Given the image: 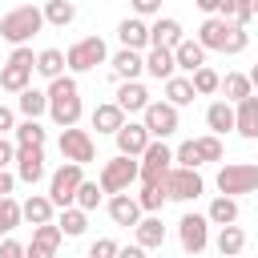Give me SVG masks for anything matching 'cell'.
Instances as JSON below:
<instances>
[{"instance_id": "cell-42", "label": "cell", "mask_w": 258, "mask_h": 258, "mask_svg": "<svg viewBox=\"0 0 258 258\" xmlns=\"http://www.w3.org/2000/svg\"><path fill=\"white\" fill-rule=\"evenodd\" d=\"M194 145H198V157H202V161H222V137H218V133L194 137Z\"/></svg>"}, {"instance_id": "cell-6", "label": "cell", "mask_w": 258, "mask_h": 258, "mask_svg": "<svg viewBox=\"0 0 258 258\" xmlns=\"http://www.w3.org/2000/svg\"><path fill=\"white\" fill-rule=\"evenodd\" d=\"M101 189L105 194H121V189H129L133 181H137V157H129V153H117V157H109L105 165H101Z\"/></svg>"}, {"instance_id": "cell-26", "label": "cell", "mask_w": 258, "mask_h": 258, "mask_svg": "<svg viewBox=\"0 0 258 258\" xmlns=\"http://www.w3.org/2000/svg\"><path fill=\"white\" fill-rule=\"evenodd\" d=\"M121 121H125V109H121L117 101H105V105L93 109V129H97V133H117Z\"/></svg>"}, {"instance_id": "cell-16", "label": "cell", "mask_w": 258, "mask_h": 258, "mask_svg": "<svg viewBox=\"0 0 258 258\" xmlns=\"http://www.w3.org/2000/svg\"><path fill=\"white\" fill-rule=\"evenodd\" d=\"M109 218H113V226H137V218L145 214L141 210V202L137 198H129V189H121V194H109Z\"/></svg>"}, {"instance_id": "cell-1", "label": "cell", "mask_w": 258, "mask_h": 258, "mask_svg": "<svg viewBox=\"0 0 258 258\" xmlns=\"http://www.w3.org/2000/svg\"><path fill=\"white\" fill-rule=\"evenodd\" d=\"M44 93H48V117H52L60 129L81 121V109H85V105H81L77 77H64V73H60V77H52V81H48V89H44Z\"/></svg>"}, {"instance_id": "cell-24", "label": "cell", "mask_w": 258, "mask_h": 258, "mask_svg": "<svg viewBox=\"0 0 258 258\" xmlns=\"http://www.w3.org/2000/svg\"><path fill=\"white\" fill-rule=\"evenodd\" d=\"M181 36H185V32H181V24H177L173 16H161V12H157V20L149 24V44H165V48H173Z\"/></svg>"}, {"instance_id": "cell-28", "label": "cell", "mask_w": 258, "mask_h": 258, "mask_svg": "<svg viewBox=\"0 0 258 258\" xmlns=\"http://www.w3.org/2000/svg\"><path fill=\"white\" fill-rule=\"evenodd\" d=\"M56 226H60V234H64V238H81V234H85V226H89V210H81L77 202H73V206H60Z\"/></svg>"}, {"instance_id": "cell-3", "label": "cell", "mask_w": 258, "mask_h": 258, "mask_svg": "<svg viewBox=\"0 0 258 258\" xmlns=\"http://www.w3.org/2000/svg\"><path fill=\"white\" fill-rule=\"evenodd\" d=\"M214 181H218V189L230 194V198H238V194H258V165H254V161H230V165L218 169Z\"/></svg>"}, {"instance_id": "cell-5", "label": "cell", "mask_w": 258, "mask_h": 258, "mask_svg": "<svg viewBox=\"0 0 258 258\" xmlns=\"http://www.w3.org/2000/svg\"><path fill=\"white\" fill-rule=\"evenodd\" d=\"M169 165H173V149L165 145V137H149V145L141 149V161H137V181H157V177H165Z\"/></svg>"}, {"instance_id": "cell-35", "label": "cell", "mask_w": 258, "mask_h": 258, "mask_svg": "<svg viewBox=\"0 0 258 258\" xmlns=\"http://www.w3.org/2000/svg\"><path fill=\"white\" fill-rule=\"evenodd\" d=\"M218 254H238L242 246H246V234H242V226H234V222H226V226H218Z\"/></svg>"}, {"instance_id": "cell-2", "label": "cell", "mask_w": 258, "mask_h": 258, "mask_svg": "<svg viewBox=\"0 0 258 258\" xmlns=\"http://www.w3.org/2000/svg\"><path fill=\"white\" fill-rule=\"evenodd\" d=\"M40 28H44V12H40L36 4H16L12 12L0 16V36H4L8 44H28Z\"/></svg>"}, {"instance_id": "cell-40", "label": "cell", "mask_w": 258, "mask_h": 258, "mask_svg": "<svg viewBox=\"0 0 258 258\" xmlns=\"http://www.w3.org/2000/svg\"><path fill=\"white\" fill-rule=\"evenodd\" d=\"M12 133H16V145H44V129H40L36 117H24Z\"/></svg>"}, {"instance_id": "cell-43", "label": "cell", "mask_w": 258, "mask_h": 258, "mask_svg": "<svg viewBox=\"0 0 258 258\" xmlns=\"http://www.w3.org/2000/svg\"><path fill=\"white\" fill-rule=\"evenodd\" d=\"M246 44H250V32H246V24H230V36H226L222 52L238 56V52H246Z\"/></svg>"}, {"instance_id": "cell-9", "label": "cell", "mask_w": 258, "mask_h": 258, "mask_svg": "<svg viewBox=\"0 0 258 258\" xmlns=\"http://www.w3.org/2000/svg\"><path fill=\"white\" fill-rule=\"evenodd\" d=\"M141 125L149 129V137H173L177 133V105L169 101H149L141 109Z\"/></svg>"}, {"instance_id": "cell-36", "label": "cell", "mask_w": 258, "mask_h": 258, "mask_svg": "<svg viewBox=\"0 0 258 258\" xmlns=\"http://www.w3.org/2000/svg\"><path fill=\"white\" fill-rule=\"evenodd\" d=\"M36 73L48 77V81L60 77V73H64V52H60V48H40V52H36Z\"/></svg>"}, {"instance_id": "cell-7", "label": "cell", "mask_w": 258, "mask_h": 258, "mask_svg": "<svg viewBox=\"0 0 258 258\" xmlns=\"http://www.w3.org/2000/svg\"><path fill=\"white\" fill-rule=\"evenodd\" d=\"M105 60H109V48H105L101 36H85L64 52V69H73V73H89V69H97Z\"/></svg>"}, {"instance_id": "cell-33", "label": "cell", "mask_w": 258, "mask_h": 258, "mask_svg": "<svg viewBox=\"0 0 258 258\" xmlns=\"http://www.w3.org/2000/svg\"><path fill=\"white\" fill-rule=\"evenodd\" d=\"M40 12H44V24H52V28H69L77 20V4L73 0H48Z\"/></svg>"}, {"instance_id": "cell-18", "label": "cell", "mask_w": 258, "mask_h": 258, "mask_svg": "<svg viewBox=\"0 0 258 258\" xmlns=\"http://www.w3.org/2000/svg\"><path fill=\"white\" fill-rule=\"evenodd\" d=\"M133 234H137V246H141V250H157V246H165L161 214H141L137 226H133Z\"/></svg>"}, {"instance_id": "cell-14", "label": "cell", "mask_w": 258, "mask_h": 258, "mask_svg": "<svg viewBox=\"0 0 258 258\" xmlns=\"http://www.w3.org/2000/svg\"><path fill=\"white\" fill-rule=\"evenodd\" d=\"M117 141V153H129V157H141V149L149 145V129L141 121H121V129L113 133Z\"/></svg>"}, {"instance_id": "cell-46", "label": "cell", "mask_w": 258, "mask_h": 258, "mask_svg": "<svg viewBox=\"0 0 258 258\" xmlns=\"http://www.w3.org/2000/svg\"><path fill=\"white\" fill-rule=\"evenodd\" d=\"M230 20H234V24H250V20H254V0H234Z\"/></svg>"}, {"instance_id": "cell-31", "label": "cell", "mask_w": 258, "mask_h": 258, "mask_svg": "<svg viewBox=\"0 0 258 258\" xmlns=\"http://www.w3.org/2000/svg\"><path fill=\"white\" fill-rule=\"evenodd\" d=\"M137 202H141V210L145 214H161V206L169 202V194H165V181L157 177V181H141V194H137Z\"/></svg>"}, {"instance_id": "cell-32", "label": "cell", "mask_w": 258, "mask_h": 258, "mask_svg": "<svg viewBox=\"0 0 258 258\" xmlns=\"http://www.w3.org/2000/svg\"><path fill=\"white\" fill-rule=\"evenodd\" d=\"M206 218H210V226H226V222H238V198H230V194H218V198L210 202Z\"/></svg>"}, {"instance_id": "cell-45", "label": "cell", "mask_w": 258, "mask_h": 258, "mask_svg": "<svg viewBox=\"0 0 258 258\" xmlns=\"http://www.w3.org/2000/svg\"><path fill=\"white\" fill-rule=\"evenodd\" d=\"M206 16H226L230 20V12H234V0H194Z\"/></svg>"}, {"instance_id": "cell-25", "label": "cell", "mask_w": 258, "mask_h": 258, "mask_svg": "<svg viewBox=\"0 0 258 258\" xmlns=\"http://www.w3.org/2000/svg\"><path fill=\"white\" fill-rule=\"evenodd\" d=\"M16 109H20V117H36V121H40V117L48 113V93L28 85V89L16 93Z\"/></svg>"}, {"instance_id": "cell-55", "label": "cell", "mask_w": 258, "mask_h": 258, "mask_svg": "<svg viewBox=\"0 0 258 258\" xmlns=\"http://www.w3.org/2000/svg\"><path fill=\"white\" fill-rule=\"evenodd\" d=\"M254 16H258V0H254Z\"/></svg>"}, {"instance_id": "cell-8", "label": "cell", "mask_w": 258, "mask_h": 258, "mask_svg": "<svg viewBox=\"0 0 258 258\" xmlns=\"http://www.w3.org/2000/svg\"><path fill=\"white\" fill-rule=\"evenodd\" d=\"M81 177H85V165H81V161H64V165L48 177V198H52V206H56V210H60V206H73Z\"/></svg>"}, {"instance_id": "cell-23", "label": "cell", "mask_w": 258, "mask_h": 258, "mask_svg": "<svg viewBox=\"0 0 258 258\" xmlns=\"http://www.w3.org/2000/svg\"><path fill=\"white\" fill-rule=\"evenodd\" d=\"M117 105H121L125 113H141V109L149 105V89H145L141 81H121V85H117Z\"/></svg>"}, {"instance_id": "cell-54", "label": "cell", "mask_w": 258, "mask_h": 258, "mask_svg": "<svg viewBox=\"0 0 258 258\" xmlns=\"http://www.w3.org/2000/svg\"><path fill=\"white\" fill-rule=\"evenodd\" d=\"M246 77H250V85H254V89H258V64H254V69H250V73H246Z\"/></svg>"}, {"instance_id": "cell-39", "label": "cell", "mask_w": 258, "mask_h": 258, "mask_svg": "<svg viewBox=\"0 0 258 258\" xmlns=\"http://www.w3.org/2000/svg\"><path fill=\"white\" fill-rule=\"evenodd\" d=\"M218 89L226 93V101H242L246 93H254V85H250V77H246V73H226V81H222Z\"/></svg>"}, {"instance_id": "cell-20", "label": "cell", "mask_w": 258, "mask_h": 258, "mask_svg": "<svg viewBox=\"0 0 258 258\" xmlns=\"http://www.w3.org/2000/svg\"><path fill=\"white\" fill-rule=\"evenodd\" d=\"M230 24H234V20H226V16H206V20H202L198 40L206 44V52H222V44H226V36H230Z\"/></svg>"}, {"instance_id": "cell-52", "label": "cell", "mask_w": 258, "mask_h": 258, "mask_svg": "<svg viewBox=\"0 0 258 258\" xmlns=\"http://www.w3.org/2000/svg\"><path fill=\"white\" fill-rule=\"evenodd\" d=\"M12 189H16V173L0 169V198H4V194H12Z\"/></svg>"}, {"instance_id": "cell-29", "label": "cell", "mask_w": 258, "mask_h": 258, "mask_svg": "<svg viewBox=\"0 0 258 258\" xmlns=\"http://www.w3.org/2000/svg\"><path fill=\"white\" fill-rule=\"evenodd\" d=\"M161 85H165V101H169V105H177V109H181V105H194V97H198L189 77H177V73H173V77H165Z\"/></svg>"}, {"instance_id": "cell-49", "label": "cell", "mask_w": 258, "mask_h": 258, "mask_svg": "<svg viewBox=\"0 0 258 258\" xmlns=\"http://www.w3.org/2000/svg\"><path fill=\"white\" fill-rule=\"evenodd\" d=\"M129 4H133L137 16H157L161 12V0H129Z\"/></svg>"}, {"instance_id": "cell-48", "label": "cell", "mask_w": 258, "mask_h": 258, "mask_svg": "<svg viewBox=\"0 0 258 258\" xmlns=\"http://www.w3.org/2000/svg\"><path fill=\"white\" fill-rule=\"evenodd\" d=\"M16 161V141H8L4 133H0V169H8Z\"/></svg>"}, {"instance_id": "cell-17", "label": "cell", "mask_w": 258, "mask_h": 258, "mask_svg": "<svg viewBox=\"0 0 258 258\" xmlns=\"http://www.w3.org/2000/svg\"><path fill=\"white\" fill-rule=\"evenodd\" d=\"M234 129L246 141H258V97L246 93L242 101H234Z\"/></svg>"}, {"instance_id": "cell-34", "label": "cell", "mask_w": 258, "mask_h": 258, "mask_svg": "<svg viewBox=\"0 0 258 258\" xmlns=\"http://www.w3.org/2000/svg\"><path fill=\"white\" fill-rule=\"evenodd\" d=\"M28 81H32V69H28V64H12V60H8V64L0 69V89H4V93H20V89H28Z\"/></svg>"}, {"instance_id": "cell-44", "label": "cell", "mask_w": 258, "mask_h": 258, "mask_svg": "<svg viewBox=\"0 0 258 258\" xmlns=\"http://www.w3.org/2000/svg\"><path fill=\"white\" fill-rule=\"evenodd\" d=\"M173 161H177V165H194V169H198V165H202V157H198V145H194V141H181V145L173 149Z\"/></svg>"}, {"instance_id": "cell-47", "label": "cell", "mask_w": 258, "mask_h": 258, "mask_svg": "<svg viewBox=\"0 0 258 258\" xmlns=\"http://www.w3.org/2000/svg\"><path fill=\"white\" fill-rule=\"evenodd\" d=\"M89 254H93V258H113V254H117V242H113V238H97V242L89 246Z\"/></svg>"}, {"instance_id": "cell-27", "label": "cell", "mask_w": 258, "mask_h": 258, "mask_svg": "<svg viewBox=\"0 0 258 258\" xmlns=\"http://www.w3.org/2000/svg\"><path fill=\"white\" fill-rule=\"evenodd\" d=\"M52 198L48 194H32V198H24L20 202V214H24V222H32V226H40V222H52Z\"/></svg>"}, {"instance_id": "cell-10", "label": "cell", "mask_w": 258, "mask_h": 258, "mask_svg": "<svg viewBox=\"0 0 258 258\" xmlns=\"http://www.w3.org/2000/svg\"><path fill=\"white\" fill-rule=\"evenodd\" d=\"M177 242L185 254H202L210 246V218L206 214H181L177 222Z\"/></svg>"}, {"instance_id": "cell-53", "label": "cell", "mask_w": 258, "mask_h": 258, "mask_svg": "<svg viewBox=\"0 0 258 258\" xmlns=\"http://www.w3.org/2000/svg\"><path fill=\"white\" fill-rule=\"evenodd\" d=\"M117 254H125V258H141V246H137V242H133V246H125V250L117 246Z\"/></svg>"}, {"instance_id": "cell-4", "label": "cell", "mask_w": 258, "mask_h": 258, "mask_svg": "<svg viewBox=\"0 0 258 258\" xmlns=\"http://www.w3.org/2000/svg\"><path fill=\"white\" fill-rule=\"evenodd\" d=\"M161 181H165L169 202H194V198H202V189H206V181H202V173H198L194 165H169Z\"/></svg>"}, {"instance_id": "cell-15", "label": "cell", "mask_w": 258, "mask_h": 258, "mask_svg": "<svg viewBox=\"0 0 258 258\" xmlns=\"http://www.w3.org/2000/svg\"><path fill=\"white\" fill-rule=\"evenodd\" d=\"M109 64H113V77H117V81H137V77L145 73V56H141V48H125V44L109 56Z\"/></svg>"}, {"instance_id": "cell-19", "label": "cell", "mask_w": 258, "mask_h": 258, "mask_svg": "<svg viewBox=\"0 0 258 258\" xmlns=\"http://www.w3.org/2000/svg\"><path fill=\"white\" fill-rule=\"evenodd\" d=\"M117 40L125 44V48H149V24H145V16H125L121 24H117Z\"/></svg>"}, {"instance_id": "cell-38", "label": "cell", "mask_w": 258, "mask_h": 258, "mask_svg": "<svg viewBox=\"0 0 258 258\" xmlns=\"http://www.w3.org/2000/svg\"><path fill=\"white\" fill-rule=\"evenodd\" d=\"M189 81H194V93H198V97H210V93H218V85H222V77H218L210 64H198V69L189 73Z\"/></svg>"}, {"instance_id": "cell-30", "label": "cell", "mask_w": 258, "mask_h": 258, "mask_svg": "<svg viewBox=\"0 0 258 258\" xmlns=\"http://www.w3.org/2000/svg\"><path fill=\"white\" fill-rule=\"evenodd\" d=\"M206 125H210V133H230L234 129V105L230 101H214L210 109H206Z\"/></svg>"}, {"instance_id": "cell-37", "label": "cell", "mask_w": 258, "mask_h": 258, "mask_svg": "<svg viewBox=\"0 0 258 258\" xmlns=\"http://www.w3.org/2000/svg\"><path fill=\"white\" fill-rule=\"evenodd\" d=\"M20 222H24V214H20V202H16L12 194H4V198H0V238H4V234H12Z\"/></svg>"}, {"instance_id": "cell-50", "label": "cell", "mask_w": 258, "mask_h": 258, "mask_svg": "<svg viewBox=\"0 0 258 258\" xmlns=\"http://www.w3.org/2000/svg\"><path fill=\"white\" fill-rule=\"evenodd\" d=\"M20 254H24V246H20L16 238L4 234V242H0V258H20Z\"/></svg>"}, {"instance_id": "cell-21", "label": "cell", "mask_w": 258, "mask_h": 258, "mask_svg": "<svg viewBox=\"0 0 258 258\" xmlns=\"http://www.w3.org/2000/svg\"><path fill=\"white\" fill-rule=\"evenodd\" d=\"M173 64H177L181 73H194L198 64H206V44H202L198 36H194V40L181 36V40L173 44Z\"/></svg>"}, {"instance_id": "cell-13", "label": "cell", "mask_w": 258, "mask_h": 258, "mask_svg": "<svg viewBox=\"0 0 258 258\" xmlns=\"http://www.w3.org/2000/svg\"><path fill=\"white\" fill-rule=\"evenodd\" d=\"M60 242H64L60 226H56V222H40V226L32 230V242L24 246V254H32V258H52V254L60 250Z\"/></svg>"}, {"instance_id": "cell-41", "label": "cell", "mask_w": 258, "mask_h": 258, "mask_svg": "<svg viewBox=\"0 0 258 258\" xmlns=\"http://www.w3.org/2000/svg\"><path fill=\"white\" fill-rule=\"evenodd\" d=\"M101 194H105V189H101V181H85V177H81V185H77V198H73V202H77L81 210H97V206H101Z\"/></svg>"}, {"instance_id": "cell-11", "label": "cell", "mask_w": 258, "mask_h": 258, "mask_svg": "<svg viewBox=\"0 0 258 258\" xmlns=\"http://www.w3.org/2000/svg\"><path fill=\"white\" fill-rule=\"evenodd\" d=\"M60 153H64V161H81V165H89V161L97 157V145H93L89 129L64 125V133H60Z\"/></svg>"}, {"instance_id": "cell-22", "label": "cell", "mask_w": 258, "mask_h": 258, "mask_svg": "<svg viewBox=\"0 0 258 258\" xmlns=\"http://www.w3.org/2000/svg\"><path fill=\"white\" fill-rule=\"evenodd\" d=\"M145 73H149L153 81L173 77V73H177V64H173V48H165V44H149V52H145Z\"/></svg>"}, {"instance_id": "cell-51", "label": "cell", "mask_w": 258, "mask_h": 258, "mask_svg": "<svg viewBox=\"0 0 258 258\" xmlns=\"http://www.w3.org/2000/svg\"><path fill=\"white\" fill-rule=\"evenodd\" d=\"M8 129H16V113L8 105H0V133H8Z\"/></svg>"}, {"instance_id": "cell-12", "label": "cell", "mask_w": 258, "mask_h": 258, "mask_svg": "<svg viewBox=\"0 0 258 258\" xmlns=\"http://www.w3.org/2000/svg\"><path fill=\"white\" fill-rule=\"evenodd\" d=\"M44 177V145H16V181L36 185Z\"/></svg>"}]
</instances>
